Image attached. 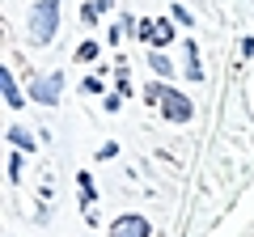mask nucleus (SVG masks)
I'll return each mask as SVG.
<instances>
[{"label":"nucleus","instance_id":"nucleus-1","mask_svg":"<svg viewBox=\"0 0 254 237\" xmlns=\"http://www.w3.org/2000/svg\"><path fill=\"white\" fill-rule=\"evenodd\" d=\"M144 98H148V106H157L165 118H170V123H190V118H195L190 98H187V93H178L174 85H165V81H148Z\"/></svg>","mask_w":254,"mask_h":237},{"label":"nucleus","instance_id":"nucleus-2","mask_svg":"<svg viewBox=\"0 0 254 237\" xmlns=\"http://www.w3.org/2000/svg\"><path fill=\"white\" fill-rule=\"evenodd\" d=\"M55 34H60V0H34V9H30V43L47 47V43H55Z\"/></svg>","mask_w":254,"mask_h":237},{"label":"nucleus","instance_id":"nucleus-3","mask_svg":"<svg viewBox=\"0 0 254 237\" xmlns=\"http://www.w3.org/2000/svg\"><path fill=\"white\" fill-rule=\"evenodd\" d=\"M60 98H64V72L34 76V85H30V102H38V106H55Z\"/></svg>","mask_w":254,"mask_h":237},{"label":"nucleus","instance_id":"nucleus-4","mask_svg":"<svg viewBox=\"0 0 254 237\" xmlns=\"http://www.w3.org/2000/svg\"><path fill=\"white\" fill-rule=\"evenodd\" d=\"M110 237H153V225H148L144 216H136V212H123V216H115V225H110Z\"/></svg>","mask_w":254,"mask_h":237},{"label":"nucleus","instance_id":"nucleus-5","mask_svg":"<svg viewBox=\"0 0 254 237\" xmlns=\"http://www.w3.org/2000/svg\"><path fill=\"white\" fill-rule=\"evenodd\" d=\"M136 38H144L148 47H165L174 38V17H157V21H140V34Z\"/></svg>","mask_w":254,"mask_h":237},{"label":"nucleus","instance_id":"nucleus-6","mask_svg":"<svg viewBox=\"0 0 254 237\" xmlns=\"http://www.w3.org/2000/svg\"><path fill=\"white\" fill-rule=\"evenodd\" d=\"M0 93H4V106H9V110H21V106H26V98H30V93L17 89L13 68H0Z\"/></svg>","mask_w":254,"mask_h":237},{"label":"nucleus","instance_id":"nucleus-7","mask_svg":"<svg viewBox=\"0 0 254 237\" xmlns=\"http://www.w3.org/2000/svg\"><path fill=\"white\" fill-rule=\"evenodd\" d=\"M148 68H153V76H157V81H170V76L178 72V68H174L161 51H153V47H148Z\"/></svg>","mask_w":254,"mask_h":237},{"label":"nucleus","instance_id":"nucleus-8","mask_svg":"<svg viewBox=\"0 0 254 237\" xmlns=\"http://www.w3.org/2000/svg\"><path fill=\"white\" fill-rule=\"evenodd\" d=\"M187 76L190 81H203V68H199V47L187 38Z\"/></svg>","mask_w":254,"mask_h":237},{"label":"nucleus","instance_id":"nucleus-9","mask_svg":"<svg viewBox=\"0 0 254 237\" xmlns=\"http://www.w3.org/2000/svg\"><path fill=\"white\" fill-rule=\"evenodd\" d=\"M4 136H9V140H13V148H21V153H26V148H34V136H30L26 127H17V123H13Z\"/></svg>","mask_w":254,"mask_h":237},{"label":"nucleus","instance_id":"nucleus-10","mask_svg":"<svg viewBox=\"0 0 254 237\" xmlns=\"http://www.w3.org/2000/svg\"><path fill=\"white\" fill-rule=\"evenodd\" d=\"M76 186H81V199H85V203H93V199H98V195H93V178H89V170H81V174H76ZM85 203H81V208H85Z\"/></svg>","mask_w":254,"mask_h":237},{"label":"nucleus","instance_id":"nucleus-11","mask_svg":"<svg viewBox=\"0 0 254 237\" xmlns=\"http://www.w3.org/2000/svg\"><path fill=\"white\" fill-rule=\"evenodd\" d=\"M76 59H81V64H89V59H98V43H93V38H85V43L76 47Z\"/></svg>","mask_w":254,"mask_h":237},{"label":"nucleus","instance_id":"nucleus-12","mask_svg":"<svg viewBox=\"0 0 254 237\" xmlns=\"http://www.w3.org/2000/svg\"><path fill=\"white\" fill-rule=\"evenodd\" d=\"M21 170H26V161H21V153L9 157V182H21Z\"/></svg>","mask_w":254,"mask_h":237},{"label":"nucleus","instance_id":"nucleus-13","mask_svg":"<svg viewBox=\"0 0 254 237\" xmlns=\"http://www.w3.org/2000/svg\"><path fill=\"white\" fill-rule=\"evenodd\" d=\"M170 17L178 21V26H187V30H190V21H195V17H190V9H187V4H174V9H170Z\"/></svg>","mask_w":254,"mask_h":237},{"label":"nucleus","instance_id":"nucleus-14","mask_svg":"<svg viewBox=\"0 0 254 237\" xmlns=\"http://www.w3.org/2000/svg\"><path fill=\"white\" fill-rule=\"evenodd\" d=\"M81 21L93 26V21H98V4H81Z\"/></svg>","mask_w":254,"mask_h":237},{"label":"nucleus","instance_id":"nucleus-15","mask_svg":"<svg viewBox=\"0 0 254 237\" xmlns=\"http://www.w3.org/2000/svg\"><path fill=\"white\" fill-rule=\"evenodd\" d=\"M98 89H102L98 76H85V81H81V93H98Z\"/></svg>","mask_w":254,"mask_h":237},{"label":"nucleus","instance_id":"nucleus-16","mask_svg":"<svg viewBox=\"0 0 254 237\" xmlns=\"http://www.w3.org/2000/svg\"><path fill=\"white\" fill-rule=\"evenodd\" d=\"M93 4H98V13H106L110 4H115V0H93Z\"/></svg>","mask_w":254,"mask_h":237}]
</instances>
